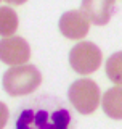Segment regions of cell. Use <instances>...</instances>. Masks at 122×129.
Wrapping results in <instances>:
<instances>
[{
    "mask_svg": "<svg viewBox=\"0 0 122 129\" xmlns=\"http://www.w3.org/2000/svg\"><path fill=\"white\" fill-rule=\"evenodd\" d=\"M106 74L117 86H122V52L109 55L106 60Z\"/></svg>",
    "mask_w": 122,
    "mask_h": 129,
    "instance_id": "obj_10",
    "label": "cell"
},
{
    "mask_svg": "<svg viewBox=\"0 0 122 129\" xmlns=\"http://www.w3.org/2000/svg\"><path fill=\"white\" fill-rule=\"evenodd\" d=\"M103 111L112 119H122V86L111 87L101 99Z\"/></svg>",
    "mask_w": 122,
    "mask_h": 129,
    "instance_id": "obj_8",
    "label": "cell"
},
{
    "mask_svg": "<svg viewBox=\"0 0 122 129\" xmlns=\"http://www.w3.org/2000/svg\"><path fill=\"white\" fill-rule=\"evenodd\" d=\"M114 10L116 0H82L80 3V11L96 26L106 24L111 19Z\"/></svg>",
    "mask_w": 122,
    "mask_h": 129,
    "instance_id": "obj_7",
    "label": "cell"
},
{
    "mask_svg": "<svg viewBox=\"0 0 122 129\" xmlns=\"http://www.w3.org/2000/svg\"><path fill=\"white\" fill-rule=\"evenodd\" d=\"M31 56V47L23 37H5L0 40V61L19 66L24 64Z\"/></svg>",
    "mask_w": 122,
    "mask_h": 129,
    "instance_id": "obj_5",
    "label": "cell"
},
{
    "mask_svg": "<svg viewBox=\"0 0 122 129\" xmlns=\"http://www.w3.org/2000/svg\"><path fill=\"white\" fill-rule=\"evenodd\" d=\"M74 118L63 99L37 95L16 108L13 129H72Z\"/></svg>",
    "mask_w": 122,
    "mask_h": 129,
    "instance_id": "obj_1",
    "label": "cell"
},
{
    "mask_svg": "<svg viewBox=\"0 0 122 129\" xmlns=\"http://www.w3.org/2000/svg\"><path fill=\"white\" fill-rule=\"evenodd\" d=\"M8 116H10V111H8L7 105L3 102H0V129H3L8 123Z\"/></svg>",
    "mask_w": 122,
    "mask_h": 129,
    "instance_id": "obj_11",
    "label": "cell"
},
{
    "mask_svg": "<svg viewBox=\"0 0 122 129\" xmlns=\"http://www.w3.org/2000/svg\"><path fill=\"white\" fill-rule=\"evenodd\" d=\"M40 82H42V74L34 64H19L13 66L8 71H5L2 79L3 89L8 95L11 97H21L32 94Z\"/></svg>",
    "mask_w": 122,
    "mask_h": 129,
    "instance_id": "obj_2",
    "label": "cell"
},
{
    "mask_svg": "<svg viewBox=\"0 0 122 129\" xmlns=\"http://www.w3.org/2000/svg\"><path fill=\"white\" fill-rule=\"evenodd\" d=\"M18 29V15L10 7H0V36L11 37Z\"/></svg>",
    "mask_w": 122,
    "mask_h": 129,
    "instance_id": "obj_9",
    "label": "cell"
},
{
    "mask_svg": "<svg viewBox=\"0 0 122 129\" xmlns=\"http://www.w3.org/2000/svg\"><path fill=\"white\" fill-rule=\"evenodd\" d=\"M68 97L79 113L90 115L100 105V87L92 79H77L69 86Z\"/></svg>",
    "mask_w": 122,
    "mask_h": 129,
    "instance_id": "obj_3",
    "label": "cell"
},
{
    "mask_svg": "<svg viewBox=\"0 0 122 129\" xmlns=\"http://www.w3.org/2000/svg\"><path fill=\"white\" fill-rule=\"evenodd\" d=\"M59 32L66 39L79 40L88 34V18L80 10H71L61 15L59 18Z\"/></svg>",
    "mask_w": 122,
    "mask_h": 129,
    "instance_id": "obj_6",
    "label": "cell"
},
{
    "mask_svg": "<svg viewBox=\"0 0 122 129\" xmlns=\"http://www.w3.org/2000/svg\"><path fill=\"white\" fill-rule=\"evenodd\" d=\"M101 50L93 42H79L69 52V64L79 74H92L101 64Z\"/></svg>",
    "mask_w": 122,
    "mask_h": 129,
    "instance_id": "obj_4",
    "label": "cell"
},
{
    "mask_svg": "<svg viewBox=\"0 0 122 129\" xmlns=\"http://www.w3.org/2000/svg\"><path fill=\"white\" fill-rule=\"evenodd\" d=\"M5 2L11 3V5H23V3H26V0H5Z\"/></svg>",
    "mask_w": 122,
    "mask_h": 129,
    "instance_id": "obj_12",
    "label": "cell"
}]
</instances>
